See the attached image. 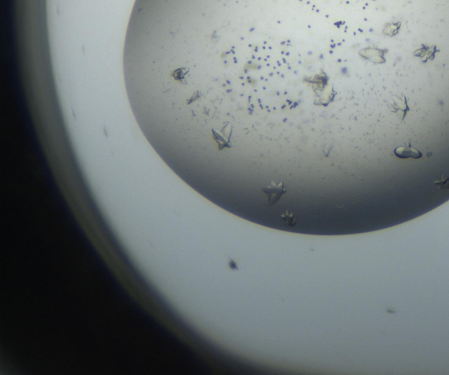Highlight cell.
Masks as SVG:
<instances>
[{
    "instance_id": "6da1fadb",
    "label": "cell",
    "mask_w": 449,
    "mask_h": 375,
    "mask_svg": "<svg viewBox=\"0 0 449 375\" xmlns=\"http://www.w3.org/2000/svg\"><path fill=\"white\" fill-rule=\"evenodd\" d=\"M387 106L392 113L397 115L401 121H403L408 112L410 111V107L408 106L407 99L404 96H395L392 100L387 103Z\"/></svg>"
},
{
    "instance_id": "7a4b0ae2",
    "label": "cell",
    "mask_w": 449,
    "mask_h": 375,
    "mask_svg": "<svg viewBox=\"0 0 449 375\" xmlns=\"http://www.w3.org/2000/svg\"><path fill=\"white\" fill-rule=\"evenodd\" d=\"M394 155L400 159H420L422 158L421 152L411 146H403L395 148Z\"/></svg>"
},
{
    "instance_id": "3957f363",
    "label": "cell",
    "mask_w": 449,
    "mask_h": 375,
    "mask_svg": "<svg viewBox=\"0 0 449 375\" xmlns=\"http://www.w3.org/2000/svg\"><path fill=\"white\" fill-rule=\"evenodd\" d=\"M433 184L442 189H449V178L446 176H442L441 178L435 181Z\"/></svg>"
}]
</instances>
